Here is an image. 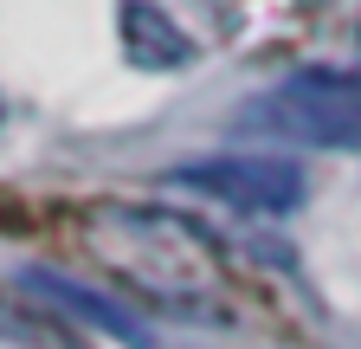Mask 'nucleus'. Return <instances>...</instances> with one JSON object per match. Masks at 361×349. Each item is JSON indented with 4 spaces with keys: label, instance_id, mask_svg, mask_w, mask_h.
<instances>
[{
    "label": "nucleus",
    "instance_id": "obj_1",
    "mask_svg": "<svg viewBox=\"0 0 361 349\" xmlns=\"http://www.w3.org/2000/svg\"><path fill=\"white\" fill-rule=\"evenodd\" d=\"M78 246L90 252V266L129 285L142 304L161 311H219L226 304V252L219 239L188 220L174 207L155 201H104L84 213Z\"/></svg>",
    "mask_w": 361,
    "mask_h": 349
},
{
    "label": "nucleus",
    "instance_id": "obj_2",
    "mask_svg": "<svg viewBox=\"0 0 361 349\" xmlns=\"http://www.w3.org/2000/svg\"><path fill=\"white\" fill-rule=\"evenodd\" d=\"M239 129H258L278 143H310V149H361V78L329 65L290 71L239 110Z\"/></svg>",
    "mask_w": 361,
    "mask_h": 349
},
{
    "label": "nucleus",
    "instance_id": "obj_3",
    "mask_svg": "<svg viewBox=\"0 0 361 349\" xmlns=\"http://www.w3.org/2000/svg\"><path fill=\"white\" fill-rule=\"evenodd\" d=\"M168 188H188V194L219 201V207H233V213L284 220V213L303 207L310 174H303V162L271 155V149H226V155H200V162L168 168Z\"/></svg>",
    "mask_w": 361,
    "mask_h": 349
},
{
    "label": "nucleus",
    "instance_id": "obj_4",
    "mask_svg": "<svg viewBox=\"0 0 361 349\" xmlns=\"http://www.w3.org/2000/svg\"><path fill=\"white\" fill-rule=\"evenodd\" d=\"M116 26H123L129 59H135V65H149V71H180V65L194 59V39L180 32V26L155 7V0H123Z\"/></svg>",
    "mask_w": 361,
    "mask_h": 349
},
{
    "label": "nucleus",
    "instance_id": "obj_5",
    "mask_svg": "<svg viewBox=\"0 0 361 349\" xmlns=\"http://www.w3.org/2000/svg\"><path fill=\"white\" fill-rule=\"evenodd\" d=\"M355 32H361V13H355Z\"/></svg>",
    "mask_w": 361,
    "mask_h": 349
}]
</instances>
